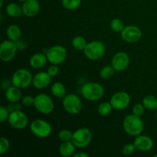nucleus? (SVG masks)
Wrapping results in <instances>:
<instances>
[{
    "label": "nucleus",
    "mask_w": 157,
    "mask_h": 157,
    "mask_svg": "<svg viewBox=\"0 0 157 157\" xmlns=\"http://www.w3.org/2000/svg\"><path fill=\"white\" fill-rule=\"evenodd\" d=\"M123 127L126 133L132 136H137L141 134L144 125L140 117L134 114L127 115L123 121Z\"/></svg>",
    "instance_id": "obj_1"
},
{
    "label": "nucleus",
    "mask_w": 157,
    "mask_h": 157,
    "mask_svg": "<svg viewBox=\"0 0 157 157\" xmlns=\"http://www.w3.org/2000/svg\"><path fill=\"white\" fill-rule=\"evenodd\" d=\"M81 92L84 99L87 101H97L104 97V88L98 83L87 82L81 87Z\"/></svg>",
    "instance_id": "obj_2"
},
{
    "label": "nucleus",
    "mask_w": 157,
    "mask_h": 157,
    "mask_svg": "<svg viewBox=\"0 0 157 157\" xmlns=\"http://www.w3.org/2000/svg\"><path fill=\"white\" fill-rule=\"evenodd\" d=\"M83 52L89 60L98 61L105 55L106 47L102 41H92L87 43Z\"/></svg>",
    "instance_id": "obj_3"
},
{
    "label": "nucleus",
    "mask_w": 157,
    "mask_h": 157,
    "mask_svg": "<svg viewBox=\"0 0 157 157\" xmlns=\"http://www.w3.org/2000/svg\"><path fill=\"white\" fill-rule=\"evenodd\" d=\"M71 141L77 148H85L92 141L91 131L86 127L78 129L73 133Z\"/></svg>",
    "instance_id": "obj_4"
},
{
    "label": "nucleus",
    "mask_w": 157,
    "mask_h": 157,
    "mask_svg": "<svg viewBox=\"0 0 157 157\" xmlns=\"http://www.w3.org/2000/svg\"><path fill=\"white\" fill-rule=\"evenodd\" d=\"M32 79L33 77L28 69L20 68L14 72L11 81L13 85L20 89H24L32 84Z\"/></svg>",
    "instance_id": "obj_5"
},
{
    "label": "nucleus",
    "mask_w": 157,
    "mask_h": 157,
    "mask_svg": "<svg viewBox=\"0 0 157 157\" xmlns=\"http://www.w3.org/2000/svg\"><path fill=\"white\" fill-rule=\"evenodd\" d=\"M48 61L52 64H61L66 60L67 50L61 45H54L47 49L45 52Z\"/></svg>",
    "instance_id": "obj_6"
},
{
    "label": "nucleus",
    "mask_w": 157,
    "mask_h": 157,
    "mask_svg": "<svg viewBox=\"0 0 157 157\" xmlns=\"http://www.w3.org/2000/svg\"><path fill=\"white\" fill-rule=\"evenodd\" d=\"M62 105L67 113L75 115L81 112L82 109V101L78 95L68 94L63 98Z\"/></svg>",
    "instance_id": "obj_7"
},
{
    "label": "nucleus",
    "mask_w": 157,
    "mask_h": 157,
    "mask_svg": "<svg viewBox=\"0 0 157 157\" xmlns=\"http://www.w3.org/2000/svg\"><path fill=\"white\" fill-rule=\"evenodd\" d=\"M34 107L43 114H50L55 108V104L52 98L46 94H39L35 97Z\"/></svg>",
    "instance_id": "obj_8"
},
{
    "label": "nucleus",
    "mask_w": 157,
    "mask_h": 157,
    "mask_svg": "<svg viewBox=\"0 0 157 157\" xmlns=\"http://www.w3.org/2000/svg\"><path fill=\"white\" fill-rule=\"evenodd\" d=\"M30 130L35 136L38 138H47L52 133V125L42 119L34 120L30 125Z\"/></svg>",
    "instance_id": "obj_9"
},
{
    "label": "nucleus",
    "mask_w": 157,
    "mask_h": 157,
    "mask_svg": "<svg viewBox=\"0 0 157 157\" xmlns=\"http://www.w3.org/2000/svg\"><path fill=\"white\" fill-rule=\"evenodd\" d=\"M8 122L12 128L15 130H23L29 124V118L21 110H16L10 112Z\"/></svg>",
    "instance_id": "obj_10"
},
{
    "label": "nucleus",
    "mask_w": 157,
    "mask_h": 157,
    "mask_svg": "<svg viewBox=\"0 0 157 157\" xmlns=\"http://www.w3.org/2000/svg\"><path fill=\"white\" fill-rule=\"evenodd\" d=\"M17 48L15 41L11 40H5L0 44V59L3 62H9L12 61L16 55Z\"/></svg>",
    "instance_id": "obj_11"
},
{
    "label": "nucleus",
    "mask_w": 157,
    "mask_h": 157,
    "mask_svg": "<svg viewBox=\"0 0 157 157\" xmlns=\"http://www.w3.org/2000/svg\"><path fill=\"white\" fill-rule=\"evenodd\" d=\"M110 104L113 109L117 110H122L127 108L130 103V97L127 92L118 91L113 94L110 98Z\"/></svg>",
    "instance_id": "obj_12"
},
{
    "label": "nucleus",
    "mask_w": 157,
    "mask_h": 157,
    "mask_svg": "<svg viewBox=\"0 0 157 157\" xmlns=\"http://www.w3.org/2000/svg\"><path fill=\"white\" fill-rule=\"evenodd\" d=\"M121 38L127 43H136L142 38L140 29L135 25H127L121 32Z\"/></svg>",
    "instance_id": "obj_13"
},
{
    "label": "nucleus",
    "mask_w": 157,
    "mask_h": 157,
    "mask_svg": "<svg viewBox=\"0 0 157 157\" xmlns=\"http://www.w3.org/2000/svg\"><path fill=\"white\" fill-rule=\"evenodd\" d=\"M130 64V58L124 52H119L115 54L111 60V65L117 71H124Z\"/></svg>",
    "instance_id": "obj_14"
},
{
    "label": "nucleus",
    "mask_w": 157,
    "mask_h": 157,
    "mask_svg": "<svg viewBox=\"0 0 157 157\" xmlns=\"http://www.w3.org/2000/svg\"><path fill=\"white\" fill-rule=\"evenodd\" d=\"M21 9L25 16L32 18L38 14L40 11V4L38 0H26L23 2Z\"/></svg>",
    "instance_id": "obj_15"
},
{
    "label": "nucleus",
    "mask_w": 157,
    "mask_h": 157,
    "mask_svg": "<svg viewBox=\"0 0 157 157\" xmlns=\"http://www.w3.org/2000/svg\"><path fill=\"white\" fill-rule=\"evenodd\" d=\"M135 147L136 150L141 152H147L153 147V141L150 136L145 135H139L134 140Z\"/></svg>",
    "instance_id": "obj_16"
},
{
    "label": "nucleus",
    "mask_w": 157,
    "mask_h": 157,
    "mask_svg": "<svg viewBox=\"0 0 157 157\" xmlns=\"http://www.w3.org/2000/svg\"><path fill=\"white\" fill-rule=\"evenodd\" d=\"M52 77L48 72H39L37 73L32 79V84L36 89H43L47 87L50 84Z\"/></svg>",
    "instance_id": "obj_17"
},
{
    "label": "nucleus",
    "mask_w": 157,
    "mask_h": 157,
    "mask_svg": "<svg viewBox=\"0 0 157 157\" xmlns=\"http://www.w3.org/2000/svg\"><path fill=\"white\" fill-rule=\"evenodd\" d=\"M48 58L46 56V54L38 52L35 53L32 55L29 60V64L31 67L34 69H41L47 64Z\"/></svg>",
    "instance_id": "obj_18"
},
{
    "label": "nucleus",
    "mask_w": 157,
    "mask_h": 157,
    "mask_svg": "<svg viewBox=\"0 0 157 157\" xmlns=\"http://www.w3.org/2000/svg\"><path fill=\"white\" fill-rule=\"evenodd\" d=\"M6 98L12 104H17L21 98V89L12 84L6 90Z\"/></svg>",
    "instance_id": "obj_19"
},
{
    "label": "nucleus",
    "mask_w": 157,
    "mask_h": 157,
    "mask_svg": "<svg viewBox=\"0 0 157 157\" xmlns=\"http://www.w3.org/2000/svg\"><path fill=\"white\" fill-rule=\"evenodd\" d=\"M75 148H76V147L72 143L71 140L65 141V142H62L60 144L58 151H59L61 156L64 157H69L75 154Z\"/></svg>",
    "instance_id": "obj_20"
},
{
    "label": "nucleus",
    "mask_w": 157,
    "mask_h": 157,
    "mask_svg": "<svg viewBox=\"0 0 157 157\" xmlns=\"http://www.w3.org/2000/svg\"><path fill=\"white\" fill-rule=\"evenodd\" d=\"M6 35L9 40L15 42L21 38V31L16 25H11L6 29Z\"/></svg>",
    "instance_id": "obj_21"
},
{
    "label": "nucleus",
    "mask_w": 157,
    "mask_h": 157,
    "mask_svg": "<svg viewBox=\"0 0 157 157\" xmlns=\"http://www.w3.org/2000/svg\"><path fill=\"white\" fill-rule=\"evenodd\" d=\"M6 12L9 16L12 18H18L20 17L22 13V9L17 3H9L6 8Z\"/></svg>",
    "instance_id": "obj_22"
},
{
    "label": "nucleus",
    "mask_w": 157,
    "mask_h": 157,
    "mask_svg": "<svg viewBox=\"0 0 157 157\" xmlns=\"http://www.w3.org/2000/svg\"><path fill=\"white\" fill-rule=\"evenodd\" d=\"M51 92L58 98H64L66 95V87L61 82H55L51 87Z\"/></svg>",
    "instance_id": "obj_23"
},
{
    "label": "nucleus",
    "mask_w": 157,
    "mask_h": 157,
    "mask_svg": "<svg viewBox=\"0 0 157 157\" xmlns=\"http://www.w3.org/2000/svg\"><path fill=\"white\" fill-rule=\"evenodd\" d=\"M142 104L147 110H154L157 109V98L153 95H147L143 99Z\"/></svg>",
    "instance_id": "obj_24"
},
{
    "label": "nucleus",
    "mask_w": 157,
    "mask_h": 157,
    "mask_svg": "<svg viewBox=\"0 0 157 157\" xmlns=\"http://www.w3.org/2000/svg\"><path fill=\"white\" fill-rule=\"evenodd\" d=\"M87 42L85 38L82 36H76L72 39L71 44L76 50L78 51H84L87 45Z\"/></svg>",
    "instance_id": "obj_25"
},
{
    "label": "nucleus",
    "mask_w": 157,
    "mask_h": 157,
    "mask_svg": "<svg viewBox=\"0 0 157 157\" xmlns=\"http://www.w3.org/2000/svg\"><path fill=\"white\" fill-rule=\"evenodd\" d=\"M115 72V69L112 65H106L101 68L100 71V76L102 79L108 80L113 76Z\"/></svg>",
    "instance_id": "obj_26"
},
{
    "label": "nucleus",
    "mask_w": 157,
    "mask_h": 157,
    "mask_svg": "<svg viewBox=\"0 0 157 157\" xmlns=\"http://www.w3.org/2000/svg\"><path fill=\"white\" fill-rule=\"evenodd\" d=\"M113 107H112L110 102H102L99 104L98 107V112L101 116H107L111 112Z\"/></svg>",
    "instance_id": "obj_27"
},
{
    "label": "nucleus",
    "mask_w": 157,
    "mask_h": 157,
    "mask_svg": "<svg viewBox=\"0 0 157 157\" xmlns=\"http://www.w3.org/2000/svg\"><path fill=\"white\" fill-rule=\"evenodd\" d=\"M62 6L67 10L77 9L81 4V0H62Z\"/></svg>",
    "instance_id": "obj_28"
},
{
    "label": "nucleus",
    "mask_w": 157,
    "mask_h": 157,
    "mask_svg": "<svg viewBox=\"0 0 157 157\" xmlns=\"http://www.w3.org/2000/svg\"><path fill=\"white\" fill-rule=\"evenodd\" d=\"M110 29L115 32H121L123 29H124V23L120 18H113L111 21H110Z\"/></svg>",
    "instance_id": "obj_29"
},
{
    "label": "nucleus",
    "mask_w": 157,
    "mask_h": 157,
    "mask_svg": "<svg viewBox=\"0 0 157 157\" xmlns=\"http://www.w3.org/2000/svg\"><path fill=\"white\" fill-rule=\"evenodd\" d=\"M73 136V133L68 130H62L58 133V139L61 142H65V141H71Z\"/></svg>",
    "instance_id": "obj_30"
},
{
    "label": "nucleus",
    "mask_w": 157,
    "mask_h": 157,
    "mask_svg": "<svg viewBox=\"0 0 157 157\" xmlns=\"http://www.w3.org/2000/svg\"><path fill=\"white\" fill-rule=\"evenodd\" d=\"M10 147V143L6 137L0 138V154L3 155L8 152Z\"/></svg>",
    "instance_id": "obj_31"
},
{
    "label": "nucleus",
    "mask_w": 157,
    "mask_h": 157,
    "mask_svg": "<svg viewBox=\"0 0 157 157\" xmlns=\"http://www.w3.org/2000/svg\"><path fill=\"white\" fill-rule=\"evenodd\" d=\"M145 107L143 104H135L132 109V113L135 116H137L141 117L145 113Z\"/></svg>",
    "instance_id": "obj_32"
},
{
    "label": "nucleus",
    "mask_w": 157,
    "mask_h": 157,
    "mask_svg": "<svg viewBox=\"0 0 157 157\" xmlns=\"http://www.w3.org/2000/svg\"><path fill=\"white\" fill-rule=\"evenodd\" d=\"M136 150V147H135L134 144H126V145L123 147L122 153L123 154L125 155V156H130V155L133 154Z\"/></svg>",
    "instance_id": "obj_33"
},
{
    "label": "nucleus",
    "mask_w": 157,
    "mask_h": 157,
    "mask_svg": "<svg viewBox=\"0 0 157 157\" xmlns=\"http://www.w3.org/2000/svg\"><path fill=\"white\" fill-rule=\"evenodd\" d=\"M9 113H10V111H9L7 107H4V106H1L0 107V122L4 123L5 121H7L8 118H9Z\"/></svg>",
    "instance_id": "obj_34"
},
{
    "label": "nucleus",
    "mask_w": 157,
    "mask_h": 157,
    "mask_svg": "<svg viewBox=\"0 0 157 157\" xmlns=\"http://www.w3.org/2000/svg\"><path fill=\"white\" fill-rule=\"evenodd\" d=\"M35 102V98H33L31 95H26L21 98V104L26 107H29L31 106H34Z\"/></svg>",
    "instance_id": "obj_35"
},
{
    "label": "nucleus",
    "mask_w": 157,
    "mask_h": 157,
    "mask_svg": "<svg viewBox=\"0 0 157 157\" xmlns=\"http://www.w3.org/2000/svg\"><path fill=\"white\" fill-rule=\"evenodd\" d=\"M47 72L52 78V77H55L58 75V72H59V68H58V65H56V64H52V65H51L50 67L48 68Z\"/></svg>",
    "instance_id": "obj_36"
},
{
    "label": "nucleus",
    "mask_w": 157,
    "mask_h": 157,
    "mask_svg": "<svg viewBox=\"0 0 157 157\" xmlns=\"http://www.w3.org/2000/svg\"><path fill=\"white\" fill-rule=\"evenodd\" d=\"M15 44H16L17 48H18V50H24L27 47V43L25 41V40H21V38L17 41H15Z\"/></svg>",
    "instance_id": "obj_37"
},
{
    "label": "nucleus",
    "mask_w": 157,
    "mask_h": 157,
    "mask_svg": "<svg viewBox=\"0 0 157 157\" xmlns=\"http://www.w3.org/2000/svg\"><path fill=\"white\" fill-rule=\"evenodd\" d=\"M11 84H12V81H9V80H3L2 81V84H1V87L2 90H7L9 87H11Z\"/></svg>",
    "instance_id": "obj_38"
},
{
    "label": "nucleus",
    "mask_w": 157,
    "mask_h": 157,
    "mask_svg": "<svg viewBox=\"0 0 157 157\" xmlns=\"http://www.w3.org/2000/svg\"><path fill=\"white\" fill-rule=\"evenodd\" d=\"M74 157H88L89 155L87 153H84V152H80V153H77L73 155Z\"/></svg>",
    "instance_id": "obj_39"
},
{
    "label": "nucleus",
    "mask_w": 157,
    "mask_h": 157,
    "mask_svg": "<svg viewBox=\"0 0 157 157\" xmlns=\"http://www.w3.org/2000/svg\"><path fill=\"white\" fill-rule=\"evenodd\" d=\"M3 6V0H1V3H0V7H2Z\"/></svg>",
    "instance_id": "obj_40"
},
{
    "label": "nucleus",
    "mask_w": 157,
    "mask_h": 157,
    "mask_svg": "<svg viewBox=\"0 0 157 157\" xmlns=\"http://www.w3.org/2000/svg\"><path fill=\"white\" fill-rule=\"evenodd\" d=\"M156 121H157V109H156Z\"/></svg>",
    "instance_id": "obj_41"
},
{
    "label": "nucleus",
    "mask_w": 157,
    "mask_h": 157,
    "mask_svg": "<svg viewBox=\"0 0 157 157\" xmlns=\"http://www.w3.org/2000/svg\"><path fill=\"white\" fill-rule=\"evenodd\" d=\"M18 1H19V2H25V1H26V0H18Z\"/></svg>",
    "instance_id": "obj_42"
},
{
    "label": "nucleus",
    "mask_w": 157,
    "mask_h": 157,
    "mask_svg": "<svg viewBox=\"0 0 157 157\" xmlns=\"http://www.w3.org/2000/svg\"><path fill=\"white\" fill-rule=\"evenodd\" d=\"M153 157H157V154H155V155H153Z\"/></svg>",
    "instance_id": "obj_43"
}]
</instances>
